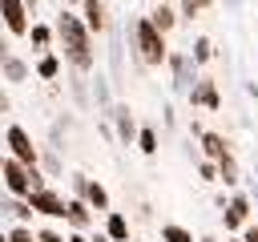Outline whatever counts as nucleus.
<instances>
[{
    "mask_svg": "<svg viewBox=\"0 0 258 242\" xmlns=\"http://www.w3.org/2000/svg\"><path fill=\"white\" fill-rule=\"evenodd\" d=\"M8 242H36V230H28V226H12V230H8Z\"/></svg>",
    "mask_w": 258,
    "mask_h": 242,
    "instance_id": "25",
    "label": "nucleus"
},
{
    "mask_svg": "<svg viewBox=\"0 0 258 242\" xmlns=\"http://www.w3.org/2000/svg\"><path fill=\"white\" fill-rule=\"evenodd\" d=\"M52 36H56L60 56H64V65H69L73 73H89V69L97 65V44H93V32L85 28L81 12L60 8V16L52 20Z\"/></svg>",
    "mask_w": 258,
    "mask_h": 242,
    "instance_id": "1",
    "label": "nucleus"
},
{
    "mask_svg": "<svg viewBox=\"0 0 258 242\" xmlns=\"http://www.w3.org/2000/svg\"><path fill=\"white\" fill-rule=\"evenodd\" d=\"M125 36H129V52L137 56V65H145V69L165 65L169 44H165V32H157L149 16H133V20L125 24Z\"/></svg>",
    "mask_w": 258,
    "mask_h": 242,
    "instance_id": "2",
    "label": "nucleus"
},
{
    "mask_svg": "<svg viewBox=\"0 0 258 242\" xmlns=\"http://www.w3.org/2000/svg\"><path fill=\"white\" fill-rule=\"evenodd\" d=\"M64 4H81V0H64Z\"/></svg>",
    "mask_w": 258,
    "mask_h": 242,
    "instance_id": "40",
    "label": "nucleus"
},
{
    "mask_svg": "<svg viewBox=\"0 0 258 242\" xmlns=\"http://www.w3.org/2000/svg\"><path fill=\"white\" fill-rule=\"evenodd\" d=\"M222 222H226V234H238V230L250 222V194H234V198L222 206Z\"/></svg>",
    "mask_w": 258,
    "mask_h": 242,
    "instance_id": "7",
    "label": "nucleus"
},
{
    "mask_svg": "<svg viewBox=\"0 0 258 242\" xmlns=\"http://www.w3.org/2000/svg\"><path fill=\"white\" fill-rule=\"evenodd\" d=\"M28 206H32V214H44V218H64V198L52 190V186H44V190H32L28 198H24Z\"/></svg>",
    "mask_w": 258,
    "mask_h": 242,
    "instance_id": "6",
    "label": "nucleus"
},
{
    "mask_svg": "<svg viewBox=\"0 0 258 242\" xmlns=\"http://www.w3.org/2000/svg\"><path fill=\"white\" fill-rule=\"evenodd\" d=\"M189 56H194V65H198V69H202V65H210V60H214V40H210V36H194Z\"/></svg>",
    "mask_w": 258,
    "mask_h": 242,
    "instance_id": "18",
    "label": "nucleus"
},
{
    "mask_svg": "<svg viewBox=\"0 0 258 242\" xmlns=\"http://www.w3.org/2000/svg\"><path fill=\"white\" fill-rule=\"evenodd\" d=\"M36 242H64V234H60V230H48V226H44V230H36Z\"/></svg>",
    "mask_w": 258,
    "mask_h": 242,
    "instance_id": "27",
    "label": "nucleus"
},
{
    "mask_svg": "<svg viewBox=\"0 0 258 242\" xmlns=\"http://www.w3.org/2000/svg\"><path fill=\"white\" fill-rule=\"evenodd\" d=\"M137 149H141L145 157H153V153H157V129L141 125V129H137Z\"/></svg>",
    "mask_w": 258,
    "mask_h": 242,
    "instance_id": "21",
    "label": "nucleus"
},
{
    "mask_svg": "<svg viewBox=\"0 0 258 242\" xmlns=\"http://www.w3.org/2000/svg\"><path fill=\"white\" fill-rule=\"evenodd\" d=\"M189 101L202 105V109H218L222 105V93H218V81L214 77H198L194 89H189Z\"/></svg>",
    "mask_w": 258,
    "mask_h": 242,
    "instance_id": "9",
    "label": "nucleus"
},
{
    "mask_svg": "<svg viewBox=\"0 0 258 242\" xmlns=\"http://www.w3.org/2000/svg\"><path fill=\"white\" fill-rule=\"evenodd\" d=\"M165 65H169V73H173V89H177V93H189L194 81H198V65H194L189 48H169Z\"/></svg>",
    "mask_w": 258,
    "mask_h": 242,
    "instance_id": "3",
    "label": "nucleus"
},
{
    "mask_svg": "<svg viewBox=\"0 0 258 242\" xmlns=\"http://www.w3.org/2000/svg\"><path fill=\"white\" fill-rule=\"evenodd\" d=\"M222 4H226L230 12H238V8H242V0H222Z\"/></svg>",
    "mask_w": 258,
    "mask_h": 242,
    "instance_id": "35",
    "label": "nucleus"
},
{
    "mask_svg": "<svg viewBox=\"0 0 258 242\" xmlns=\"http://www.w3.org/2000/svg\"><path fill=\"white\" fill-rule=\"evenodd\" d=\"M226 242H242V238H226Z\"/></svg>",
    "mask_w": 258,
    "mask_h": 242,
    "instance_id": "39",
    "label": "nucleus"
},
{
    "mask_svg": "<svg viewBox=\"0 0 258 242\" xmlns=\"http://www.w3.org/2000/svg\"><path fill=\"white\" fill-rule=\"evenodd\" d=\"M198 173H202V182H218V161H198Z\"/></svg>",
    "mask_w": 258,
    "mask_h": 242,
    "instance_id": "26",
    "label": "nucleus"
},
{
    "mask_svg": "<svg viewBox=\"0 0 258 242\" xmlns=\"http://www.w3.org/2000/svg\"><path fill=\"white\" fill-rule=\"evenodd\" d=\"M4 145H8V157H16L20 165H36V161H40V149L32 145V137H28L24 125H8Z\"/></svg>",
    "mask_w": 258,
    "mask_h": 242,
    "instance_id": "4",
    "label": "nucleus"
},
{
    "mask_svg": "<svg viewBox=\"0 0 258 242\" xmlns=\"http://www.w3.org/2000/svg\"><path fill=\"white\" fill-rule=\"evenodd\" d=\"M198 242H218V238H198Z\"/></svg>",
    "mask_w": 258,
    "mask_h": 242,
    "instance_id": "37",
    "label": "nucleus"
},
{
    "mask_svg": "<svg viewBox=\"0 0 258 242\" xmlns=\"http://www.w3.org/2000/svg\"><path fill=\"white\" fill-rule=\"evenodd\" d=\"M161 242H198V238H194L185 226H177V222H165V226H161Z\"/></svg>",
    "mask_w": 258,
    "mask_h": 242,
    "instance_id": "22",
    "label": "nucleus"
},
{
    "mask_svg": "<svg viewBox=\"0 0 258 242\" xmlns=\"http://www.w3.org/2000/svg\"><path fill=\"white\" fill-rule=\"evenodd\" d=\"M28 40H32L40 52H48V48H52V40H56V36H52V24H40V20H32V28H28Z\"/></svg>",
    "mask_w": 258,
    "mask_h": 242,
    "instance_id": "17",
    "label": "nucleus"
},
{
    "mask_svg": "<svg viewBox=\"0 0 258 242\" xmlns=\"http://www.w3.org/2000/svg\"><path fill=\"white\" fill-rule=\"evenodd\" d=\"M64 242H89V234H85V230H73V234H69Z\"/></svg>",
    "mask_w": 258,
    "mask_h": 242,
    "instance_id": "34",
    "label": "nucleus"
},
{
    "mask_svg": "<svg viewBox=\"0 0 258 242\" xmlns=\"http://www.w3.org/2000/svg\"><path fill=\"white\" fill-rule=\"evenodd\" d=\"M198 12H202V0H177V16L181 20H194Z\"/></svg>",
    "mask_w": 258,
    "mask_h": 242,
    "instance_id": "24",
    "label": "nucleus"
},
{
    "mask_svg": "<svg viewBox=\"0 0 258 242\" xmlns=\"http://www.w3.org/2000/svg\"><path fill=\"white\" fill-rule=\"evenodd\" d=\"M40 161H44V165H48V173H52V177H56V173H60V161H56V157H52V153H40ZM40 161H36V165H40Z\"/></svg>",
    "mask_w": 258,
    "mask_h": 242,
    "instance_id": "30",
    "label": "nucleus"
},
{
    "mask_svg": "<svg viewBox=\"0 0 258 242\" xmlns=\"http://www.w3.org/2000/svg\"><path fill=\"white\" fill-rule=\"evenodd\" d=\"M210 4H214V0H202V8H210Z\"/></svg>",
    "mask_w": 258,
    "mask_h": 242,
    "instance_id": "38",
    "label": "nucleus"
},
{
    "mask_svg": "<svg viewBox=\"0 0 258 242\" xmlns=\"http://www.w3.org/2000/svg\"><path fill=\"white\" fill-rule=\"evenodd\" d=\"M0 32H4V20H0Z\"/></svg>",
    "mask_w": 258,
    "mask_h": 242,
    "instance_id": "41",
    "label": "nucleus"
},
{
    "mask_svg": "<svg viewBox=\"0 0 258 242\" xmlns=\"http://www.w3.org/2000/svg\"><path fill=\"white\" fill-rule=\"evenodd\" d=\"M153 4H157V0H153Z\"/></svg>",
    "mask_w": 258,
    "mask_h": 242,
    "instance_id": "43",
    "label": "nucleus"
},
{
    "mask_svg": "<svg viewBox=\"0 0 258 242\" xmlns=\"http://www.w3.org/2000/svg\"><path fill=\"white\" fill-rule=\"evenodd\" d=\"M0 77H4V81H12V85H20V81H28V77H32V69H28V60H20V56L12 52V56L0 65Z\"/></svg>",
    "mask_w": 258,
    "mask_h": 242,
    "instance_id": "15",
    "label": "nucleus"
},
{
    "mask_svg": "<svg viewBox=\"0 0 258 242\" xmlns=\"http://www.w3.org/2000/svg\"><path fill=\"white\" fill-rule=\"evenodd\" d=\"M198 141H202V153H206V161H218V157H226V153H230L226 137H222V133H214V129H202V133H198Z\"/></svg>",
    "mask_w": 258,
    "mask_h": 242,
    "instance_id": "14",
    "label": "nucleus"
},
{
    "mask_svg": "<svg viewBox=\"0 0 258 242\" xmlns=\"http://www.w3.org/2000/svg\"><path fill=\"white\" fill-rule=\"evenodd\" d=\"M0 20H4L8 36H28V28H32V12L24 0H0Z\"/></svg>",
    "mask_w": 258,
    "mask_h": 242,
    "instance_id": "5",
    "label": "nucleus"
},
{
    "mask_svg": "<svg viewBox=\"0 0 258 242\" xmlns=\"http://www.w3.org/2000/svg\"><path fill=\"white\" fill-rule=\"evenodd\" d=\"M149 20H153V28H157V32H165V36H169V32H173V24H177L181 16H177V8H173L169 0H157V4L149 8Z\"/></svg>",
    "mask_w": 258,
    "mask_h": 242,
    "instance_id": "13",
    "label": "nucleus"
},
{
    "mask_svg": "<svg viewBox=\"0 0 258 242\" xmlns=\"http://www.w3.org/2000/svg\"><path fill=\"white\" fill-rule=\"evenodd\" d=\"M242 242H258V218H250V222L242 226Z\"/></svg>",
    "mask_w": 258,
    "mask_h": 242,
    "instance_id": "28",
    "label": "nucleus"
},
{
    "mask_svg": "<svg viewBox=\"0 0 258 242\" xmlns=\"http://www.w3.org/2000/svg\"><path fill=\"white\" fill-rule=\"evenodd\" d=\"M105 234H109L113 242H129V218H125L121 210H109V214H105Z\"/></svg>",
    "mask_w": 258,
    "mask_h": 242,
    "instance_id": "16",
    "label": "nucleus"
},
{
    "mask_svg": "<svg viewBox=\"0 0 258 242\" xmlns=\"http://www.w3.org/2000/svg\"><path fill=\"white\" fill-rule=\"evenodd\" d=\"M56 73H60V56H56V52H40V60H36V77H40V81H52Z\"/></svg>",
    "mask_w": 258,
    "mask_h": 242,
    "instance_id": "19",
    "label": "nucleus"
},
{
    "mask_svg": "<svg viewBox=\"0 0 258 242\" xmlns=\"http://www.w3.org/2000/svg\"><path fill=\"white\" fill-rule=\"evenodd\" d=\"M93 97H97V105L105 109V117H109V109H113V97H109V81L97 73V81H93Z\"/></svg>",
    "mask_w": 258,
    "mask_h": 242,
    "instance_id": "23",
    "label": "nucleus"
},
{
    "mask_svg": "<svg viewBox=\"0 0 258 242\" xmlns=\"http://www.w3.org/2000/svg\"><path fill=\"white\" fill-rule=\"evenodd\" d=\"M77 198H85L93 214H109V190H105L97 177H85V190H81Z\"/></svg>",
    "mask_w": 258,
    "mask_h": 242,
    "instance_id": "11",
    "label": "nucleus"
},
{
    "mask_svg": "<svg viewBox=\"0 0 258 242\" xmlns=\"http://www.w3.org/2000/svg\"><path fill=\"white\" fill-rule=\"evenodd\" d=\"M109 56H113V73L121 77V40H113V48H109Z\"/></svg>",
    "mask_w": 258,
    "mask_h": 242,
    "instance_id": "29",
    "label": "nucleus"
},
{
    "mask_svg": "<svg viewBox=\"0 0 258 242\" xmlns=\"http://www.w3.org/2000/svg\"><path fill=\"white\" fill-rule=\"evenodd\" d=\"M8 56H12V44H8V36H4V32H0V65H4V60H8Z\"/></svg>",
    "mask_w": 258,
    "mask_h": 242,
    "instance_id": "31",
    "label": "nucleus"
},
{
    "mask_svg": "<svg viewBox=\"0 0 258 242\" xmlns=\"http://www.w3.org/2000/svg\"><path fill=\"white\" fill-rule=\"evenodd\" d=\"M4 113H12V101H8V93L0 89V117H4Z\"/></svg>",
    "mask_w": 258,
    "mask_h": 242,
    "instance_id": "33",
    "label": "nucleus"
},
{
    "mask_svg": "<svg viewBox=\"0 0 258 242\" xmlns=\"http://www.w3.org/2000/svg\"><path fill=\"white\" fill-rule=\"evenodd\" d=\"M0 169H4V157H0Z\"/></svg>",
    "mask_w": 258,
    "mask_h": 242,
    "instance_id": "42",
    "label": "nucleus"
},
{
    "mask_svg": "<svg viewBox=\"0 0 258 242\" xmlns=\"http://www.w3.org/2000/svg\"><path fill=\"white\" fill-rule=\"evenodd\" d=\"M109 117H113V125H117V141H121V145H137V129H141V125L133 121L129 105H113Z\"/></svg>",
    "mask_w": 258,
    "mask_h": 242,
    "instance_id": "8",
    "label": "nucleus"
},
{
    "mask_svg": "<svg viewBox=\"0 0 258 242\" xmlns=\"http://www.w3.org/2000/svg\"><path fill=\"white\" fill-rule=\"evenodd\" d=\"M218 182H226V186H238V182H242V177H238V161H234V153L218 157Z\"/></svg>",
    "mask_w": 258,
    "mask_h": 242,
    "instance_id": "20",
    "label": "nucleus"
},
{
    "mask_svg": "<svg viewBox=\"0 0 258 242\" xmlns=\"http://www.w3.org/2000/svg\"><path fill=\"white\" fill-rule=\"evenodd\" d=\"M89 242H113V238H109V234H93Z\"/></svg>",
    "mask_w": 258,
    "mask_h": 242,
    "instance_id": "36",
    "label": "nucleus"
},
{
    "mask_svg": "<svg viewBox=\"0 0 258 242\" xmlns=\"http://www.w3.org/2000/svg\"><path fill=\"white\" fill-rule=\"evenodd\" d=\"M81 20L93 36H101L109 28V12H105V0H81Z\"/></svg>",
    "mask_w": 258,
    "mask_h": 242,
    "instance_id": "10",
    "label": "nucleus"
},
{
    "mask_svg": "<svg viewBox=\"0 0 258 242\" xmlns=\"http://www.w3.org/2000/svg\"><path fill=\"white\" fill-rule=\"evenodd\" d=\"M73 97H77V101H85V81H81V77L73 81Z\"/></svg>",
    "mask_w": 258,
    "mask_h": 242,
    "instance_id": "32",
    "label": "nucleus"
},
{
    "mask_svg": "<svg viewBox=\"0 0 258 242\" xmlns=\"http://www.w3.org/2000/svg\"><path fill=\"white\" fill-rule=\"evenodd\" d=\"M64 222H69V230H89V226H93V210H89V202H85V198H69V206H64Z\"/></svg>",
    "mask_w": 258,
    "mask_h": 242,
    "instance_id": "12",
    "label": "nucleus"
}]
</instances>
